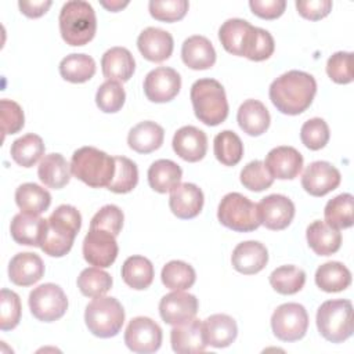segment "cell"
<instances>
[{
	"label": "cell",
	"mask_w": 354,
	"mask_h": 354,
	"mask_svg": "<svg viewBox=\"0 0 354 354\" xmlns=\"http://www.w3.org/2000/svg\"><path fill=\"white\" fill-rule=\"evenodd\" d=\"M15 203L21 212L40 216L50 207L51 195L47 189L35 183H25L15 191Z\"/></svg>",
	"instance_id": "cell-35"
},
{
	"label": "cell",
	"mask_w": 354,
	"mask_h": 354,
	"mask_svg": "<svg viewBox=\"0 0 354 354\" xmlns=\"http://www.w3.org/2000/svg\"><path fill=\"white\" fill-rule=\"evenodd\" d=\"M170 342L173 351L178 354L202 353L206 350L202 321L192 318L180 325H174L170 332Z\"/></svg>",
	"instance_id": "cell-24"
},
{
	"label": "cell",
	"mask_w": 354,
	"mask_h": 354,
	"mask_svg": "<svg viewBox=\"0 0 354 354\" xmlns=\"http://www.w3.org/2000/svg\"><path fill=\"white\" fill-rule=\"evenodd\" d=\"M308 328V314L299 303H283L271 315V329L282 342H296L304 337Z\"/></svg>",
	"instance_id": "cell-10"
},
{
	"label": "cell",
	"mask_w": 354,
	"mask_h": 354,
	"mask_svg": "<svg viewBox=\"0 0 354 354\" xmlns=\"http://www.w3.org/2000/svg\"><path fill=\"white\" fill-rule=\"evenodd\" d=\"M123 212L116 205L102 206L91 218L90 228H98L118 236L123 227Z\"/></svg>",
	"instance_id": "cell-52"
},
{
	"label": "cell",
	"mask_w": 354,
	"mask_h": 354,
	"mask_svg": "<svg viewBox=\"0 0 354 354\" xmlns=\"http://www.w3.org/2000/svg\"><path fill=\"white\" fill-rule=\"evenodd\" d=\"M241 184L249 191L260 192L270 188L274 183V177L267 170L264 162L252 160L241 171Z\"/></svg>",
	"instance_id": "cell-47"
},
{
	"label": "cell",
	"mask_w": 354,
	"mask_h": 354,
	"mask_svg": "<svg viewBox=\"0 0 354 354\" xmlns=\"http://www.w3.org/2000/svg\"><path fill=\"white\" fill-rule=\"evenodd\" d=\"M148 7L152 18L163 22H176L185 17L189 4L187 0H151Z\"/></svg>",
	"instance_id": "cell-51"
},
{
	"label": "cell",
	"mask_w": 354,
	"mask_h": 354,
	"mask_svg": "<svg viewBox=\"0 0 354 354\" xmlns=\"http://www.w3.org/2000/svg\"><path fill=\"white\" fill-rule=\"evenodd\" d=\"M71 165L61 153L44 155L37 167L40 181L53 189L64 188L71 180Z\"/></svg>",
	"instance_id": "cell-32"
},
{
	"label": "cell",
	"mask_w": 354,
	"mask_h": 354,
	"mask_svg": "<svg viewBox=\"0 0 354 354\" xmlns=\"http://www.w3.org/2000/svg\"><path fill=\"white\" fill-rule=\"evenodd\" d=\"M44 275L41 257L32 252L17 253L8 264V278L17 286H30Z\"/></svg>",
	"instance_id": "cell-23"
},
{
	"label": "cell",
	"mask_w": 354,
	"mask_h": 354,
	"mask_svg": "<svg viewBox=\"0 0 354 354\" xmlns=\"http://www.w3.org/2000/svg\"><path fill=\"white\" fill-rule=\"evenodd\" d=\"M29 308L33 317L41 322H54L68 310V299L62 288L55 283H43L29 293Z\"/></svg>",
	"instance_id": "cell-9"
},
{
	"label": "cell",
	"mask_w": 354,
	"mask_h": 354,
	"mask_svg": "<svg viewBox=\"0 0 354 354\" xmlns=\"http://www.w3.org/2000/svg\"><path fill=\"white\" fill-rule=\"evenodd\" d=\"M124 343L137 354L155 353L162 344V329L148 317H136L126 328Z\"/></svg>",
	"instance_id": "cell-11"
},
{
	"label": "cell",
	"mask_w": 354,
	"mask_h": 354,
	"mask_svg": "<svg viewBox=\"0 0 354 354\" xmlns=\"http://www.w3.org/2000/svg\"><path fill=\"white\" fill-rule=\"evenodd\" d=\"M253 25L246 19L230 18L218 29V39L224 50L232 55L243 57Z\"/></svg>",
	"instance_id": "cell-30"
},
{
	"label": "cell",
	"mask_w": 354,
	"mask_h": 354,
	"mask_svg": "<svg viewBox=\"0 0 354 354\" xmlns=\"http://www.w3.org/2000/svg\"><path fill=\"white\" fill-rule=\"evenodd\" d=\"M116 236L108 231L90 228L83 239V256L84 260L100 268H106L113 264L118 257V242Z\"/></svg>",
	"instance_id": "cell-12"
},
{
	"label": "cell",
	"mask_w": 354,
	"mask_h": 354,
	"mask_svg": "<svg viewBox=\"0 0 354 354\" xmlns=\"http://www.w3.org/2000/svg\"><path fill=\"white\" fill-rule=\"evenodd\" d=\"M71 171L91 188L108 187L115 174V158L95 147H82L72 155Z\"/></svg>",
	"instance_id": "cell-5"
},
{
	"label": "cell",
	"mask_w": 354,
	"mask_h": 354,
	"mask_svg": "<svg viewBox=\"0 0 354 354\" xmlns=\"http://www.w3.org/2000/svg\"><path fill=\"white\" fill-rule=\"evenodd\" d=\"M59 32L69 46H84L93 40L97 30L95 11L87 1H66L59 11Z\"/></svg>",
	"instance_id": "cell-3"
},
{
	"label": "cell",
	"mask_w": 354,
	"mask_h": 354,
	"mask_svg": "<svg viewBox=\"0 0 354 354\" xmlns=\"http://www.w3.org/2000/svg\"><path fill=\"white\" fill-rule=\"evenodd\" d=\"M102 75L108 80L127 82L136 69V61L131 53L124 47H112L101 58Z\"/></svg>",
	"instance_id": "cell-27"
},
{
	"label": "cell",
	"mask_w": 354,
	"mask_h": 354,
	"mask_svg": "<svg viewBox=\"0 0 354 354\" xmlns=\"http://www.w3.org/2000/svg\"><path fill=\"white\" fill-rule=\"evenodd\" d=\"M317 82L313 75L303 71H288L277 77L268 90L272 105L285 115H300L313 102Z\"/></svg>",
	"instance_id": "cell-1"
},
{
	"label": "cell",
	"mask_w": 354,
	"mask_h": 354,
	"mask_svg": "<svg viewBox=\"0 0 354 354\" xmlns=\"http://www.w3.org/2000/svg\"><path fill=\"white\" fill-rule=\"evenodd\" d=\"M191 102L195 116L206 126H217L228 116L225 90L214 79H199L191 86Z\"/></svg>",
	"instance_id": "cell-4"
},
{
	"label": "cell",
	"mask_w": 354,
	"mask_h": 354,
	"mask_svg": "<svg viewBox=\"0 0 354 354\" xmlns=\"http://www.w3.org/2000/svg\"><path fill=\"white\" fill-rule=\"evenodd\" d=\"M181 88L178 72L169 66H159L147 73L144 79V93L152 102H169Z\"/></svg>",
	"instance_id": "cell-13"
},
{
	"label": "cell",
	"mask_w": 354,
	"mask_h": 354,
	"mask_svg": "<svg viewBox=\"0 0 354 354\" xmlns=\"http://www.w3.org/2000/svg\"><path fill=\"white\" fill-rule=\"evenodd\" d=\"M317 286L328 293H336L347 289L351 283L350 270L340 261H328L315 271Z\"/></svg>",
	"instance_id": "cell-34"
},
{
	"label": "cell",
	"mask_w": 354,
	"mask_h": 354,
	"mask_svg": "<svg viewBox=\"0 0 354 354\" xmlns=\"http://www.w3.org/2000/svg\"><path fill=\"white\" fill-rule=\"evenodd\" d=\"M137 183V165L126 156H115V174L106 188L115 194H127L136 188Z\"/></svg>",
	"instance_id": "cell-44"
},
{
	"label": "cell",
	"mask_w": 354,
	"mask_h": 354,
	"mask_svg": "<svg viewBox=\"0 0 354 354\" xmlns=\"http://www.w3.org/2000/svg\"><path fill=\"white\" fill-rule=\"evenodd\" d=\"M126 100V93L120 82L106 80L104 82L95 94V104L100 111L105 113H115L122 109Z\"/></svg>",
	"instance_id": "cell-46"
},
{
	"label": "cell",
	"mask_w": 354,
	"mask_h": 354,
	"mask_svg": "<svg viewBox=\"0 0 354 354\" xmlns=\"http://www.w3.org/2000/svg\"><path fill=\"white\" fill-rule=\"evenodd\" d=\"M236 120L239 127L249 136L257 137L267 131L271 118L266 105L259 100H246L241 104Z\"/></svg>",
	"instance_id": "cell-29"
},
{
	"label": "cell",
	"mask_w": 354,
	"mask_h": 354,
	"mask_svg": "<svg viewBox=\"0 0 354 354\" xmlns=\"http://www.w3.org/2000/svg\"><path fill=\"white\" fill-rule=\"evenodd\" d=\"M44 142L40 136L29 133L17 138L10 148L11 158L22 167H32L44 155Z\"/></svg>",
	"instance_id": "cell-38"
},
{
	"label": "cell",
	"mask_w": 354,
	"mask_h": 354,
	"mask_svg": "<svg viewBox=\"0 0 354 354\" xmlns=\"http://www.w3.org/2000/svg\"><path fill=\"white\" fill-rule=\"evenodd\" d=\"M202 326L206 344L216 348L228 347L238 335L235 319L227 314H213L202 321Z\"/></svg>",
	"instance_id": "cell-26"
},
{
	"label": "cell",
	"mask_w": 354,
	"mask_h": 354,
	"mask_svg": "<svg viewBox=\"0 0 354 354\" xmlns=\"http://www.w3.org/2000/svg\"><path fill=\"white\" fill-rule=\"evenodd\" d=\"M84 322L94 336L101 339L113 337L123 326L124 310L115 297H94L86 307Z\"/></svg>",
	"instance_id": "cell-7"
},
{
	"label": "cell",
	"mask_w": 354,
	"mask_h": 354,
	"mask_svg": "<svg viewBox=\"0 0 354 354\" xmlns=\"http://www.w3.org/2000/svg\"><path fill=\"white\" fill-rule=\"evenodd\" d=\"M326 73L337 84H348L353 82V53L337 51L329 57L326 62Z\"/></svg>",
	"instance_id": "cell-50"
},
{
	"label": "cell",
	"mask_w": 354,
	"mask_h": 354,
	"mask_svg": "<svg viewBox=\"0 0 354 354\" xmlns=\"http://www.w3.org/2000/svg\"><path fill=\"white\" fill-rule=\"evenodd\" d=\"M340 181V171L332 163L325 160L310 163L301 176V187L313 196H324L329 194L339 187Z\"/></svg>",
	"instance_id": "cell-14"
},
{
	"label": "cell",
	"mask_w": 354,
	"mask_h": 354,
	"mask_svg": "<svg viewBox=\"0 0 354 354\" xmlns=\"http://www.w3.org/2000/svg\"><path fill=\"white\" fill-rule=\"evenodd\" d=\"M95 73V61L87 54H69L59 62V75L71 83H84Z\"/></svg>",
	"instance_id": "cell-39"
},
{
	"label": "cell",
	"mask_w": 354,
	"mask_h": 354,
	"mask_svg": "<svg viewBox=\"0 0 354 354\" xmlns=\"http://www.w3.org/2000/svg\"><path fill=\"white\" fill-rule=\"evenodd\" d=\"M264 165L274 178L293 180L303 169V156L296 148L281 145L267 153Z\"/></svg>",
	"instance_id": "cell-17"
},
{
	"label": "cell",
	"mask_w": 354,
	"mask_h": 354,
	"mask_svg": "<svg viewBox=\"0 0 354 354\" xmlns=\"http://www.w3.org/2000/svg\"><path fill=\"white\" fill-rule=\"evenodd\" d=\"M181 58L188 68L194 71H203L214 65L216 50L207 37L194 35L184 40L181 47Z\"/></svg>",
	"instance_id": "cell-25"
},
{
	"label": "cell",
	"mask_w": 354,
	"mask_h": 354,
	"mask_svg": "<svg viewBox=\"0 0 354 354\" xmlns=\"http://www.w3.org/2000/svg\"><path fill=\"white\" fill-rule=\"evenodd\" d=\"M325 223L336 230L350 228L354 224V198L351 194H340L328 201L324 209Z\"/></svg>",
	"instance_id": "cell-37"
},
{
	"label": "cell",
	"mask_w": 354,
	"mask_h": 354,
	"mask_svg": "<svg viewBox=\"0 0 354 354\" xmlns=\"http://www.w3.org/2000/svg\"><path fill=\"white\" fill-rule=\"evenodd\" d=\"M165 130L152 120H144L136 124L127 136L129 147L138 153H151L162 147Z\"/></svg>",
	"instance_id": "cell-31"
},
{
	"label": "cell",
	"mask_w": 354,
	"mask_h": 354,
	"mask_svg": "<svg viewBox=\"0 0 354 354\" xmlns=\"http://www.w3.org/2000/svg\"><path fill=\"white\" fill-rule=\"evenodd\" d=\"M213 152L221 165L235 166L243 156V144L236 133L231 130H223L214 137Z\"/></svg>",
	"instance_id": "cell-40"
},
{
	"label": "cell",
	"mask_w": 354,
	"mask_h": 354,
	"mask_svg": "<svg viewBox=\"0 0 354 354\" xmlns=\"http://www.w3.org/2000/svg\"><path fill=\"white\" fill-rule=\"evenodd\" d=\"M1 130H3V138L7 134H15L18 133L24 124H25V116L21 105L12 100H1Z\"/></svg>",
	"instance_id": "cell-53"
},
{
	"label": "cell",
	"mask_w": 354,
	"mask_h": 354,
	"mask_svg": "<svg viewBox=\"0 0 354 354\" xmlns=\"http://www.w3.org/2000/svg\"><path fill=\"white\" fill-rule=\"evenodd\" d=\"M270 285L281 295H295L306 283V272L296 266H281L270 274Z\"/></svg>",
	"instance_id": "cell-41"
},
{
	"label": "cell",
	"mask_w": 354,
	"mask_h": 354,
	"mask_svg": "<svg viewBox=\"0 0 354 354\" xmlns=\"http://www.w3.org/2000/svg\"><path fill=\"white\" fill-rule=\"evenodd\" d=\"M274 50H275V43L271 33L266 29L253 26L243 57H246L250 61L259 62V61L268 59L272 55Z\"/></svg>",
	"instance_id": "cell-45"
},
{
	"label": "cell",
	"mask_w": 354,
	"mask_h": 354,
	"mask_svg": "<svg viewBox=\"0 0 354 354\" xmlns=\"http://www.w3.org/2000/svg\"><path fill=\"white\" fill-rule=\"evenodd\" d=\"M203 192L192 183H180L170 191L169 206L171 213L183 220L196 217L203 207Z\"/></svg>",
	"instance_id": "cell-18"
},
{
	"label": "cell",
	"mask_w": 354,
	"mask_h": 354,
	"mask_svg": "<svg viewBox=\"0 0 354 354\" xmlns=\"http://www.w3.org/2000/svg\"><path fill=\"white\" fill-rule=\"evenodd\" d=\"M329 137V126L321 118L308 119L303 123L300 129V140L311 151H318L324 148L328 144Z\"/></svg>",
	"instance_id": "cell-48"
},
{
	"label": "cell",
	"mask_w": 354,
	"mask_h": 354,
	"mask_svg": "<svg viewBox=\"0 0 354 354\" xmlns=\"http://www.w3.org/2000/svg\"><path fill=\"white\" fill-rule=\"evenodd\" d=\"M181 177V167L170 159L155 160L148 169V184L159 194L170 192L180 184Z\"/></svg>",
	"instance_id": "cell-33"
},
{
	"label": "cell",
	"mask_w": 354,
	"mask_h": 354,
	"mask_svg": "<svg viewBox=\"0 0 354 354\" xmlns=\"http://www.w3.org/2000/svg\"><path fill=\"white\" fill-rule=\"evenodd\" d=\"M160 278L166 288L171 290H185L195 283L196 274L192 266L188 263L181 260H171L163 266Z\"/></svg>",
	"instance_id": "cell-42"
},
{
	"label": "cell",
	"mask_w": 354,
	"mask_h": 354,
	"mask_svg": "<svg viewBox=\"0 0 354 354\" xmlns=\"http://www.w3.org/2000/svg\"><path fill=\"white\" fill-rule=\"evenodd\" d=\"M0 329L11 330L21 321L22 306L19 296L8 289H1L0 292Z\"/></svg>",
	"instance_id": "cell-49"
},
{
	"label": "cell",
	"mask_w": 354,
	"mask_h": 354,
	"mask_svg": "<svg viewBox=\"0 0 354 354\" xmlns=\"http://www.w3.org/2000/svg\"><path fill=\"white\" fill-rule=\"evenodd\" d=\"M137 47L145 59L151 62H163L171 55L174 41L167 30L149 26L138 35Z\"/></svg>",
	"instance_id": "cell-20"
},
{
	"label": "cell",
	"mask_w": 354,
	"mask_h": 354,
	"mask_svg": "<svg viewBox=\"0 0 354 354\" xmlns=\"http://www.w3.org/2000/svg\"><path fill=\"white\" fill-rule=\"evenodd\" d=\"M153 266L144 256H130L122 266V278L127 286L136 290L149 288L153 281Z\"/></svg>",
	"instance_id": "cell-36"
},
{
	"label": "cell",
	"mask_w": 354,
	"mask_h": 354,
	"mask_svg": "<svg viewBox=\"0 0 354 354\" xmlns=\"http://www.w3.org/2000/svg\"><path fill=\"white\" fill-rule=\"evenodd\" d=\"M171 145L181 159L195 163L202 160L207 152V137L195 126H184L174 133Z\"/></svg>",
	"instance_id": "cell-19"
},
{
	"label": "cell",
	"mask_w": 354,
	"mask_h": 354,
	"mask_svg": "<svg viewBox=\"0 0 354 354\" xmlns=\"http://www.w3.org/2000/svg\"><path fill=\"white\" fill-rule=\"evenodd\" d=\"M112 277L100 267L84 268L77 277V288L86 297L104 296L112 288Z\"/></svg>",
	"instance_id": "cell-43"
},
{
	"label": "cell",
	"mask_w": 354,
	"mask_h": 354,
	"mask_svg": "<svg viewBox=\"0 0 354 354\" xmlns=\"http://www.w3.org/2000/svg\"><path fill=\"white\" fill-rule=\"evenodd\" d=\"M297 12L310 21H318L325 18L332 10L330 0H310V1H296Z\"/></svg>",
	"instance_id": "cell-55"
},
{
	"label": "cell",
	"mask_w": 354,
	"mask_h": 354,
	"mask_svg": "<svg viewBox=\"0 0 354 354\" xmlns=\"http://www.w3.org/2000/svg\"><path fill=\"white\" fill-rule=\"evenodd\" d=\"M198 299L184 290H174L165 295L159 303L160 318L169 325H180L195 318Z\"/></svg>",
	"instance_id": "cell-16"
},
{
	"label": "cell",
	"mask_w": 354,
	"mask_h": 354,
	"mask_svg": "<svg viewBox=\"0 0 354 354\" xmlns=\"http://www.w3.org/2000/svg\"><path fill=\"white\" fill-rule=\"evenodd\" d=\"M317 328L330 343H343L353 335V304L347 299L326 300L317 311Z\"/></svg>",
	"instance_id": "cell-6"
},
{
	"label": "cell",
	"mask_w": 354,
	"mask_h": 354,
	"mask_svg": "<svg viewBox=\"0 0 354 354\" xmlns=\"http://www.w3.org/2000/svg\"><path fill=\"white\" fill-rule=\"evenodd\" d=\"M218 221L236 232H250L261 225L257 203L239 192H230L223 196L217 209Z\"/></svg>",
	"instance_id": "cell-8"
},
{
	"label": "cell",
	"mask_w": 354,
	"mask_h": 354,
	"mask_svg": "<svg viewBox=\"0 0 354 354\" xmlns=\"http://www.w3.org/2000/svg\"><path fill=\"white\" fill-rule=\"evenodd\" d=\"M308 246L318 256H330L340 249L342 234L325 221H313L306 231Z\"/></svg>",
	"instance_id": "cell-28"
},
{
	"label": "cell",
	"mask_w": 354,
	"mask_h": 354,
	"mask_svg": "<svg viewBox=\"0 0 354 354\" xmlns=\"http://www.w3.org/2000/svg\"><path fill=\"white\" fill-rule=\"evenodd\" d=\"M47 231V220L37 216V214H29V213H18L14 216L10 232L12 239L18 245L25 246H41V242L44 239Z\"/></svg>",
	"instance_id": "cell-22"
},
{
	"label": "cell",
	"mask_w": 354,
	"mask_h": 354,
	"mask_svg": "<svg viewBox=\"0 0 354 354\" xmlns=\"http://www.w3.org/2000/svg\"><path fill=\"white\" fill-rule=\"evenodd\" d=\"M249 7L254 15L263 19H277L279 18L285 8V0H250Z\"/></svg>",
	"instance_id": "cell-54"
},
{
	"label": "cell",
	"mask_w": 354,
	"mask_h": 354,
	"mask_svg": "<svg viewBox=\"0 0 354 354\" xmlns=\"http://www.w3.org/2000/svg\"><path fill=\"white\" fill-rule=\"evenodd\" d=\"M127 4H129V1H101V6L112 12H116V11L124 8Z\"/></svg>",
	"instance_id": "cell-57"
},
{
	"label": "cell",
	"mask_w": 354,
	"mask_h": 354,
	"mask_svg": "<svg viewBox=\"0 0 354 354\" xmlns=\"http://www.w3.org/2000/svg\"><path fill=\"white\" fill-rule=\"evenodd\" d=\"M51 4H53V1H50V0H41V1L21 0L18 3V7H19L21 12L24 15H26L28 18H39L48 11Z\"/></svg>",
	"instance_id": "cell-56"
},
{
	"label": "cell",
	"mask_w": 354,
	"mask_h": 354,
	"mask_svg": "<svg viewBox=\"0 0 354 354\" xmlns=\"http://www.w3.org/2000/svg\"><path fill=\"white\" fill-rule=\"evenodd\" d=\"M231 263L241 274H257L268 263V250L259 241H245L238 243L232 250Z\"/></svg>",
	"instance_id": "cell-21"
},
{
	"label": "cell",
	"mask_w": 354,
	"mask_h": 354,
	"mask_svg": "<svg viewBox=\"0 0 354 354\" xmlns=\"http://www.w3.org/2000/svg\"><path fill=\"white\" fill-rule=\"evenodd\" d=\"M261 224L272 231L285 230L295 217L293 202L281 194H272L257 203Z\"/></svg>",
	"instance_id": "cell-15"
},
{
	"label": "cell",
	"mask_w": 354,
	"mask_h": 354,
	"mask_svg": "<svg viewBox=\"0 0 354 354\" xmlns=\"http://www.w3.org/2000/svg\"><path fill=\"white\" fill-rule=\"evenodd\" d=\"M82 227V216L72 205L58 206L47 218V231L40 249L51 257H62L73 246Z\"/></svg>",
	"instance_id": "cell-2"
}]
</instances>
